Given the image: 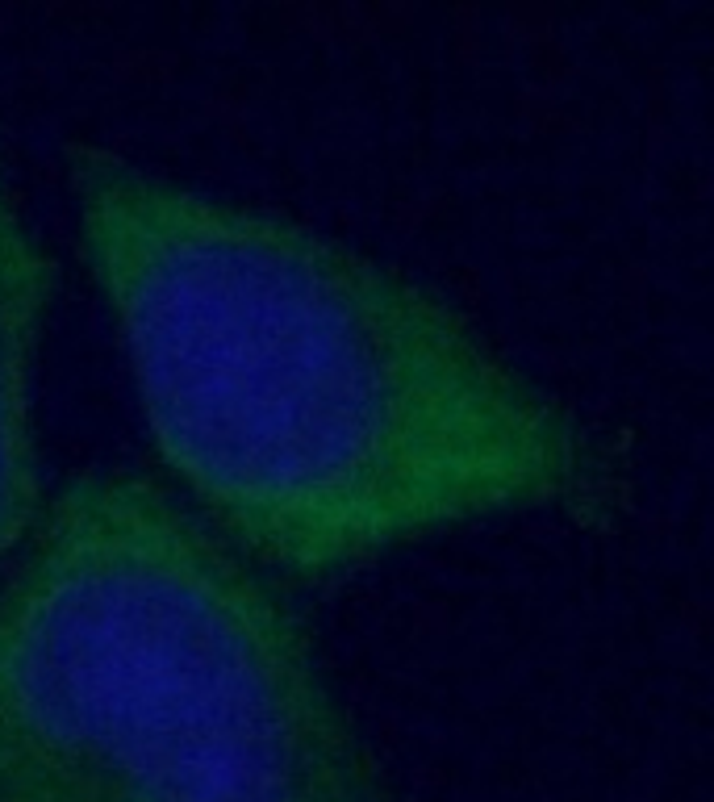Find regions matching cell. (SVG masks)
<instances>
[{
    "label": "cell",
    "instance_id": "1",
    "mask_svg": "<svg viewBox=\"0 0 714 802\" xmlns=\"http://www.w3.org/2000/svg\"><path fill=\"white\" fill-rule=\"evenodd\" d=\"M63 176L155 460L272 577L631 510L623 447L435 285L97 143H71Z\"/></svg>",
    "mask_w": 714,
    "mask_h": 802
},
{
    "label": "cell",
    "instance_id": "3",
    "mask_svg": "<svg viewBox=\"0 0 714 802\" xmlns=\"http://www.w3.org/2000/svg\"><path fill=\"white\" fill-rule=\"evenodd\" d=\"M55 289L59 264L0 159V573L51 502L38 443V356Z\"/></svg>",
    "mask_w": 714,
    "mask_h": 802
},
{
    "label": "cell",
    "instance_id": "2",
    "mask_svg": "<svg viewBox=\"0 0 714 802\" xmlns=\"http://www.w3.org/2000/svg\"><path fill=\"white\" fill-rule=\"evenodd\" d=\"M0 802H401L268 569L88 468L0 573Z\"/></svg>",
    "mask_w": 714,
    "mask_h": 802
}]
</instances>
